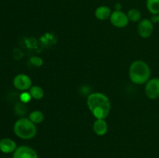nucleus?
<instances>
[{
	"label": "nucleus",
	"mask_w": 159,
	"mask_h": 158,
	"mask_svg": "<svg viewBox=\"0 0 159 158\" xmlns=\"http://www.w3.org/2000/svg\"><path fill=\"white\" fill-rule=\"evenodd\" d=\"M146 7L152 15L159 14V0H147Z\"/></svg>",
	"instance_id": "13"
},
{
	"label": "nucleus",
	"mask_w": 159,
	"mask_h": 158,
	"mask_svg": "<svg viewBox=\"0 0 159 158\" xmlns=\"http://www.w3.org/2000/svg\"><path fill=\"white\" fill-rule=\"evenodd\" d=\"M31 98L32 97H31L30 94L27 92L23 93V94L20 95V99H21L22 102H23V103H26L27 102H29V101L30 100Z\"/></svg>",
	"instance_id": "18"
},
{
	"label": "nucleus",
	"mask_w": 159,
	"mask_h": 158,
	"mask_svg": "<svg viewBox=\"0 0 159 158\" xmlns=\"http://www.w3.org/2000/svg\"><path fill=\"white\" fill-rule=\"evenodd\" d=\"M30 62L34 65L37 67H40L42 64H43V60H42L41 58L38 57H34L30 59Z\"/></svg>",
	"instance_id": "17"
},
{
	"label": "nucleus",
	"mask_w": 159,
	"mask_h": 158,
	"mask_svg": "<svg viewBox=\"0 0 159 158\" xmlns=\"http://www.w3.org/2000/svg\"><path fill=\"white\" fill-rule=\"evenodd\" d=\"M29 119L34 124H40L43 121L44 116H43V113L41 111H40V110H35V111H33L30 114Z\"/></svg>",
	"instance_id": "14"
},
{
	"label": "nucleus",
	"mask_w": 159,
	"mask_h": 158,
	"mask_svg": "<svg viewBox=\"0 0 159 158\" xmlns=\"http://www.w3.org/2000/svg\"><path fill=\"white\" fill-rule=\"evenodd\" d=\"M13 158H38V155L36 150L31 147L20 146L14 151Z\"/></svg>",
	"instance_id": "8"
},
{
	"label": "nucleus",
	"mask_w": 159,
	"mask_h": 158,
	"mask_svg": "<svg viewBox=\"0 0 159 158\" xmlns=\"http://www.w3.org/2000/svg\"><path fill=\"white\" fill-rule=\"evenodd\" d=\"M15 110L16 112L17 115H19V116H23V115L26 114V111H27V108H26L25 103L22 102V103H17V105H16Z\"/></svg>",
	"instance_id": "16"
},
{
	"label": "nucleus",
	"mask_w": 159,
	"mask_h": 158,
	"mask_svg": "<svg viewBox=\"0 0 159 158\" xmlns=\"http://www.w3.org/2000/svg\"><path fill=\"white\" fill-rule=\"evenodd\" d=\"M29 93L30 94L31 97L36 100H40L43 97V89L41 87L38 86V85H33L30 88Z\"/></svg>",
	"instance_id": "12"
},
{
	"label": "nucleus",
	"mask_w": 159,
	"mask_h": 158,
	"mask_svg": "<svg viewBox=\"0 0 159 158\" xmlns=\"http://www.w3.org/2000/svg\"><path fill=\"white\" fill-rule=\"evenodd\" d=\"M138 34L142 38H148L154 32V23L148 19H143L139 22L138 26Z\"/></svg>",
	"instance_id": "6"
},
{
	"label": "nucleus",
	"mask_w": 159,
	"mask_h": 158,
	"mask_svg": "<svg viewBox=\"0 0 159 158\" xmlns=\"http://www.w3.org/2000/svg\"><path fill=\"white\" fill-rule=\"evenodd\" d=\"M110 23L112 25L117 28H124L128 25L129 19L125 12L122 11H113L110 17Z\"/></svg>",
	"instance_id": "4"
},
{
	"label": "nucleus",
	"mask_w": 159,
	"mask_h": 158,
	"mask_svg": "<svg viewBox=\"0 0 159 158\" xmlns=\"http://www.w3.org/2000/svg\"><path fill=\"white\" fill-rule=\"evenodd\" d=\"M111 9L107 6H101L96 8L95 11V16L99 20H106L110 19L111 15Z\"/></svg>",
	"instance_id": "11"
},
{
	"label": "nucleus",
	"mask_w": 159,
	"mask_h": 158,
	"mask_svg": "<svg viewBox=\"0 0 159 158\" xmlns=\"http://www.w3.org/2000/svg\"><path fill=\"white\" fill-rule=\"evenodd\" d=\"M151 20L153 23H159V14L158 15H153L151 18Z\"/></svg>",
	"instance_id": "19"
},
{
	"label": "nucleus",
	"mask_w": 159,
	"mask_h": 158,
	"mask_svg": "<svg viewBox=\"0 0 159 158\" xmlns=\"http://www.w3.org/2000/svg\"><path fill=\"white\" fill-rule=\"evenodd\" d=\"M13 85L20 91H26L33 86L32 80L29 76L24 74H20L13 79Z\"/></svg>",
	"instance_id": "7"
},
{
	"label": "nucleus",
	"mask_w": 159,
	"mask_h": 158,
	"mask_svg": "<svg viewBox=\"0 0 159 158\" xmlns=\"http://www.w3.org/2000/svg\"><path fill=\"white\" fill-rule=\"evenodd\" d=\"M93 131L97 136H104L108 130V125L105 119H96L93 123Z\"/></svg>",
	"instance_id": "10"
},
{
	"label": "nucleus",
	"mask_w": 159,
	"mask_h": 158,
	"mask_svg": "<svg viewBox=\"0 0 159 158\" xmlns=\"http://www.w3.org/2000/svg\"><path fill=\"white\" fill-rule=\"evenodd\" d=\"M16 143L9 138H3L0 140V151L4 153H14L16 150Z\"/></svg>",
	"instance_id": "9"
},
{
	"label": "nucleus",
	"mask_w": 159,
	"mask_h": 158,
	"mask_svg": "<svg viewBox=\"0 0 159 158\" xmlns=\"http://www.w3.org/2000/svg\"><path fill=\"white\" fill-rule=\"evenodd\" d=\"M144 91L147 97L150 99H157L159 98V78L154 77L149 79L145 84Z\"/></svg>",
	"instance_id": "5"
},
{
	"label": "nucleus",
	"mask_w": 159,
	"mask_h": 158,
	"mask_svg": "<svg viewBox=\"0 0 159 158\" xmlns=\"http://www.w3.org/2000/svg\"><path fill=\"white\" fill-rule=\"evenodd\" d=\"M121 8H122V6H121L120 3H116V4L115 5V10L121 11Z\"/></svg>",
	"instance_id": "20"
},
{
	"label": "nucleus",
	"mask_w": 159,
	"mask_h": 158,
	"mask_svg": "<svg viewBox=\"0 0 159 158\" xmlns=\"http://www.w3.org/2000/svg\"><path fill=\"white\" fill-rule=\"evenodd\" d=\"M13 130L19 138L23 139H30L37 135V129L34 124L29 118L22 117L14 124Z\"/></svg>",
	"instance_id": "3"
},
{
	"label": "nucleus",
	"mask_w": 159,
	"mask_h": 158,
	"mask_svg": "<svg viewBox=\"0 0 159 158\" xmlns=\"http://www.w3.org/2000/svg\"><path fill=\"white\" fill-rule=\"evenodd\" d=\"M127 17L129 20L134 23L139 22L141 20V13L138 9H131L127 12Z\"/></svg>",
	"instance_id": "15"
},
{
	"label": "nucleus",
	"mask_w": 159,
	"mask_h": 158,
	"mask_svg": "<svg viewBox=\"0 0 159 158\" xmlns=\"http://www.w3.org/2000/svg\"><path fill=\"white\" fill-rule=\"evenodd\" d=\"M129 77L130 81L136 85L146 84L151 77L150 67L144 60H135L129 68Z\"/></svg>",
	"instance_id": "2"
},
{
	"label": "nucleus",
	"mask_w": 159,
	"mask_h": 158,
	"mask_svg": "<svg viewBox=\"0 0 159 158\" xmlns=\"http://www.w3.org/2000/svg\"><path fill=\"white\" fill-rule=\"evenodd\" d=\"M87 105L96 119H105L111 110L110 99L106 94L101 92L90 94L87 98Z\"/></svg>",
	"instance_id": "1"
}]
</instances>
